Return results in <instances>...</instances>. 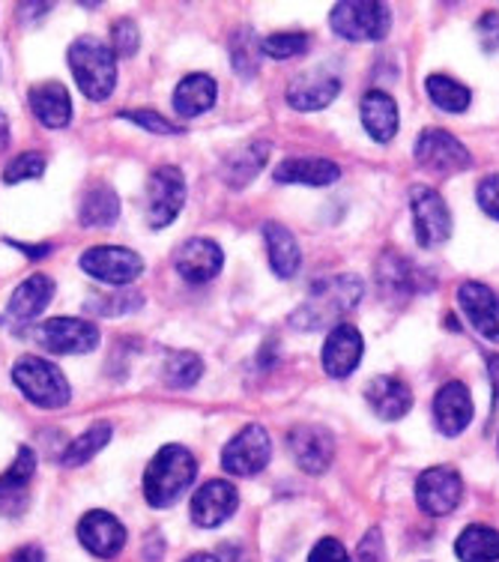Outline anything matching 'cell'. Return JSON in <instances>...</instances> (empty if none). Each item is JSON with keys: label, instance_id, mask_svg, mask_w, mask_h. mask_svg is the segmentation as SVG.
Listing matches in <instances>:
<instances>
[{"label": "cell", "instance_id": "6da1fadb", "mask_svg": "<svg viewBox=\"0 0 499 562\" xmlns=\"http://www.w3.org/2000/svg\"><path fill=\"white\" fill-rule=\"evenodd\" d=\"M197 473L195 454L185 446H162L144 470V499L152 508L174 506L192 487Z\"/></svg>", "mask_w": 499, "mask_h": 562}, {"label": "cell", "instance_id": "7a4b0ae2", "mask_svg": "<svg viewBox=\"0 0 499 562\" xmlns=\"http://www.w3.org/2000/svg\"><path fill=\"white\" fill-rule=\"evenodd\" d=\"M362 293H365V288L356 276H332V279L317 281L311 296L291 317V326L305 329V333L326 329V326L336 324L341 314L353 312L362 303Z\"/></svg>", "mask_w": 499, "mask_h": 562}, {"label": "cell", "instance_id": "3957f363", "mask_svg": "<svg viewBox=\"0 0 499 562\" xmlns=\"http://www.w3.org/2000/svg\"><path fill=\"white\" fill-rule=\"evenodd\" d=\"M69 69L76 76L78 90L93 102H102L114 93L117 85V55L114 48L105 45L97 36H78L76 43L69 45Z\"/></svg>", "mask_w": 499, "mask_h": 562}, {"label": "cell", "instance_id": "277c9868", "mask_svg": "<svg viewBox=\"0 0 499 562\" xmlns=\"http://www.w3.org/2000/svg\"><path fill=\"white\" fill-rule=\"evenodd\" d=\"M12 380L24 398L45 407V411H60L72 398V386L55 362L43 357H24L12 366Z\"/></svg>", "mask_w": 499, "mask_h": 562}, {"label": "cell", "instance_id": "5b68a950", "mask_svg": "<svg viewBox=\"0 0 499 562\" xmlns=\"http://www.w3.org/2000/svg\"><path fill=\"white\" fill-rule=\"evenodd\" d=\"M329 24L348 43H383L392 27V12L377 0H348L332 10Z\"/></svg>", "mask_w": 499, "mask_h": 562}, {"label": "cell", "instance_id": "8992f818", "mask_svg": "<svg viewBox=\"0 0 499 562\" xmlns=\"http://www.w3.org/2000/svg\"><path fill=\"white\" fill-rule=\"evenodd\" d=\"M185 204V177L174 165H162L147 180V225L168 227Z\"/></svg>", "mask_w": 499, "mask_h": 562}, {"label": "cell", "instance_id": "52a82bcc", "mask_svg": "<svg viewBox=\"0 0 499 562\" xmlns=\"http://www.w3.org/2000/svg\"><path fill=\"white\" fill-rule=\"evenodd\" d=\"M81 270L90 279L111 284V288H129L132 281L144 272V258L138 251L123 249V246H97L81 255Z\"/></svg>", "mask_w": 499, "mask_h": 562}, {"label": "cell", "instance_id": "ba28073f", "mask_svg": "<svg viewBox=\"0 0 499 562\" xmlns=\"http://www.w3.org/2000/svg\"><path fill=\"white\" fill-rule=\"evenodd\" d=\"M272 458V440L263 425H246L234 434V440L225 446L222 452V467L230 476H258L263 467L270 464Z\"/></svg>", "mask_w": 499, "mask_h": 562}, {"label": "cell", "instance_id": "9c48e42d", "mask_svg": "<svg viewBox=\"0 0 499 562\" xmlns=\"http://www.w3.org/2000/svg\"><path fill=\"white\" fill-rule=\"evenodd\" d=\"M410 206L419 246L434 249V246H443L445 239L452 237V213H449L440 192L428 189V186H412Z\"/></svg>", "mask_w": 499, "mask_h": 562}, {"label": "cell", "instance_id": "30bf717a", "mask_svg": "<svg viewBox=\"0 0 499 562\" xmlns=\"http://www.w3.org/2000/svg\"><path fill=\"white\" fill-rule=\"evenodd\" d=\"M461 497H464V479L452 467H431L416 482V503L431 518L452 515Z\"/></svg>", "mask_w": 499, "mask_h": 562}, {"label": "cell", "instance_id": "8fae6325", "mask_svg": "<svg viewBox=\"0 0 499 562\" xmlns=\"http://www.w3.org/2000/svg\"><path fill=\"white\" fill-rule=\"evenodd\" d=\"M416 162L422 165L424 171L434 173H455L467 171L473 165V156L461 144V140L445 130H424L416 140Z\"/></svg>", "mask_w": 499, "mask_h": 562}, {"label": "cell", "instance_id": "7c38bea8", "mask_svg": "<svg viewBox=\"0 0 499 562\" xmlns=\"http://www.w3.org/2000/svg\"><path fill=\"white\" fill-rule=\"evenodd\" d=\"M36 341L48 353H90L99 345V329L81 317H52L36 326Z\"/></svg>", "mask_w": 499, "mask_h": 562}, {"label": "cell", "instance_id": "4fadbf2b", "mask_svg": "<svg viewBox=\"0 0 499 562\" xmlns=\"http://www.w3.org/2000/svg\"><path fill=\"white\" fill-rule=\"evenodd\" d=\"M239 494L237 487L225 482V479H213L195 491L192 497V506H189V515H192V524L201 527V530H213V527H222L225 520L237 512Z\"/></svg>", "mask_w": 499, "mask_h": 562}, {"label": "cell", "instance_id": "5bb4252c", "mask_svg": "<svg viewBox=\"0 0 499 562\" xmlns=\"http://www.w3.org/2000/svg\"><path fill=\"white\" fill-rule=\"evenodd\" d=\"M222 263H225L222 246L204 237L185 239L174 255V270L189 284H206V281H213L222 272Z\"/></svg>", "mask_w": 499, "mask_h": 562}, {"label": "cell", "instance_id": "9a60e30c", "mask_svg": "<svg viewBox=\"0 0 499 562\" xmlns=\"http://www.w3.org/2000/svg\"><path fill=\"white\" fill-rule=\"evenodd\" d=\"M287 446L294 452L296 464L303 467L305 473L311 476H320L329 470L332 458H336V437L326 431V428H317V425H299L294 431L287 434Z\"/></svg>", "mask_w": 499, "mask_h": 562}, {"label": "cell", "instance_id": "2e32d148", "mask_svg": "<svg viewBox=\"0 0 499 562\" xmlns=\"http://www.w3.org/2000/svg\"><path fill=\"white\" fill-rule=\"evenodd\" d=\"M78 541L99 560H111L126 544V527L111 512L97 508V512H88L78 524Z\"/></svg>", "mask_w": 499, "mask_h": 562}, {"label": "cell", "instance_id": "e0dca14e", "mask_svg": "<svg viewBox=\"0 0 499 562\" xmlns=\"http://www.w3.org/2000/svg\"><path fill=\"white\" fill-rule=\"evenodd\" d=\"M362 353H365V341L359 336L356 326L341 324L329 329L324 345V368L329 378L344 380L350 378L353 371L362 362Z\"/></svg>", "mask_w": 499, "mask_h": 562}, {"label": "cell", "instance_id": "ac0fdd59", "mask_svg": "<svg viewBox=\"0 0 499 562\" xmlns=\"http://www.w3.org/2000/svg\"><path fill=\"white\" fill-rule=\"evenodd\" d=\"M457 303L467 314V321L476 326L478 336L488 341H499V296L481 281H467L457 291Z\"/></svg>", "mask_w": 499, "mask_h": 562}, {"label": "cell", "instance_id": "d6986e66", "mask_svg": "<svg viewBox=\"0 0 499 562\" xmlns=\"http://www.w3.org/2000/svg\"><path fill=\"white\" fill-rule=\"evenodd\" d=\"M434 422L440 434L457 437L473 422V395L461 380H449L434 398Z\"/></svg>", "mask_w": 499, "mask_h": 562}, {"label": "cell", "instance_id": "ffe728a7", "mask_svg": "<svg viewBox=\"0 0 499 562\" xmlns=\"http://www.w3.org/2000/svg\"><path fill=\"white\" fill-rule=\"evenodd\" d=\"M341 93V81L332 72L326 69H317V72H305L287 87V102L294 105L296 111H320L326 109L332 99Z\"/></svg>", "mask_w": 499, "mask_h": 562}, {"label": "cell", "instance_id": "44dd1931", "mask_svg": "<svg viewBox=\"0 0 499 562\" xmlns=\"http://www.w3.org/2000/svg\"><path fill=\"white\" fill-rule=\"evenodd\" d=\"M365 401L381 419L398 422L412 407V390L398 378H374L365 386Z\"/></svg>", "mask_w": 499, "mask_h": 562}, {"label": "cell", "instance_id": "7402d4cb", "mask_svg": "<svg viewBox=\"0 0 499 562\" xmlns=\"http://www.w3.org/2000/svg\"><path fill=\"white\" fill-rule=\"evenodd\" d=\"M31 111L48 130H64L72 120V99L60 81H43L31 90Z\"/></svg>", "mask_w": 499, "mask_h": 562}, {"label": "cell", "instance_id": "603a6c76", "mask_svg": "<svg viewBox=\"0 0 499 562\" xmlns=\"http://www.w3.org/2000/svg\"><path fill=\"white\" fill-rule=\"evenodd\" d=\"M263 243H266V258H270L272 272L279 279H294L303 263V251L296 237L279 222H266L263 225Z\"/></svg>", "mask_w": 499, "mask_h": 562}, {"label": "cell", "instance_id": "cb8c5ba5", "mask_svg": "<svg viewBox=\"0 0 499 562\" xmlns=\"http://www.w3.org/2000/svg\"><path fill=\"white\" fill-rule=\"evenodd\" d=\"M55 300V281L48 276H31L24 279L10 296V317L12 321H36L39 314L48 308V303Z\"/></svg>", "mask_w": 499, "mask_h": 562}, {"label": "cell", "instance_id": "d4e9b609", "mask_svg": "<svg viewBox=\"0 0 499 562\" xmlns=\"http://www.w3.org/2000/svg\"><path fill=\"white\" fill-rule=\"evenodd\" d=\"M270 156V144L266 140H249L237 150L230 153L228 159L222 162V180L230 186V189H242L249 186L258 173H261L263 162Z\"/></svg>", "mask_w": 499, "mask_h": 562}, {"label": "cell", "instance_id": "484cf974", "mask_svg": "<svg viewBox=\"0 0 499 562\" xmlns=\"http://www.w3.org/2000/svg\"><path fill=\"white\" fill-rule=\"evenodd\" d=\"M218 85L216 78H209L206 72H192L185 76L174 90V111L180 117H197L216 105Z\"/></svg>", "mask_w": 499, "mask_h": 562}, {"label": "cell", "instance_id": "4316f807", "mask_svg": "<svg viewBox=\"0 0 499 562\" xmlns=\"http://www.w3.org/2000/svg\"><path fill=\"white\" fill-rule=\"evenodd\" d=\"M362 123H365V130L374 140H386L395 138V132H398V105H395V99L389 93H383V90H368L365 97H362Z\"/></svg>", "mask_w": 499, "mask_h": 562}, {"label": "cell", "instance_id": "83f0119b", "mask_svg": "<svg viewBox=\"0 0 499 562\" xmlns=\"http://www.w3.org/2000/svg\"><path fill=\"white\" fill-rule=\"evenodd\" d=\"M275 183H299V186H329L336 183L341 171L329 159H284L275 165Z\"/></svg>", "mask_w": 499, "mask_h": 562}, {"label": "cell", "instance_id": "f1b7e54d", "mask_svg": "<svg viewBox=\"0 0 499 562\" xmlns=\"http://www.w3.org/2000/svg\"><path fill=\"white\" fill-rule=\"evenodd\" d=\"M455 553L461 562H497L499 560V530L473 524L455 541Z\"/></svg>", "mask_w": 499, "mask_h": 562}, {"label": "cell", "instance_id": "f546056e", "mask_svg": "<svg viewBox=\"0 0 499 562\" xmlns=\"http://www.w3.org/2000/svg\"><path fill=\"white\" fill-rule=\"evenodd\" d=\"M377 281H381V291L401 293V296H410L412 291H419L416 284H422L419 270L407 258L395 255V251L383 255L381 263H377Z\"/></svg>", "mask_w": 499, "mask_h": 562}, {"label": "cell", "instance_id": "4dcf8cb0", "mask_svg": "<svg viewBox=\"0 0 499 562\" xmlns=\"http://www.w3.org/2000/svg\"><path fill=\"white\" fill-rule=\"evenodd\" d=\"M81 225L109 227L120 218V195L111 186H93L81 201Z\"/></svg>", "mask_w": 499, "mask_h": 562}, {"label": "cell", "instance_id": "1f68e13d", "mask_svg": "<svg viewBox=\"0 0 499 562\" xmlns=\"http://www.w3.org/2000/svg\"><path fill=\"white\" fill-rule=\"evenodd\" d=\"M424 90H428V99L434 102L436 109L449 111V114H461L473 102V93L467 87L449 76H428L424 78Z\"/></svg>", "mask_w": 499, "mask_h": 562}, {"label": "cell", "instance_id": "d6a6232c", "mask_svg": "<svg viewBox=\"0 0 499 562\" xmlns=\"http://www.w3.org/2000/svg\"><path fill=\"white\" fill-rule=\"evenodd\" d=\"M111 440V425L109 422H97V425H90L88 431L81 434L78 440L69 443L64 454V467H81L88 464L90 458L97 452H102Z\"/></svg>", "mask_w": 499, "mask_h": 562}, {"label": "cell", "instance_id": "836d02e7", "mask_svg": "<svg viewBox=\"0 0 499 562\" xmlns=\"http://www.w3.org/2000/svg\"><path fill=\"white\" fill-rule=\"evenodd\" d=\"M201 374H204V362H201L197 353L180 350L174 357L165 359L162 378L171 390H189V386H195L197 380H201Z\"/></svg>", "mask_w": 499, "mask_h": 562}, {"label": "cell", "instance_id": "e575fe53", "mask_svg": "<svg viewBox=\"0 0 499 562\" xmlns=\"http://www.w3.org/2000/svg\"><path fill=\"white\" fill-rule=\"evenodd\" d=\"M308 45H311L308 33H272L261 40V55L272 57V60H294L308 52Z\"/></svg>", "mask_w": 499, "mask_h": 562}, {"label": "cell", "instance_id": "d590c367", "mask_svg": "<svg viewBox=\"0 0 499 562\" xmlns=\"http://www.w3.org/2000/svg\"><path fill=\"white\" fill-rule=\"evenodd\" d=\"M33 473H36V454L33 449L22 446L12 467L0 476V491H15V494H27V485H31Z\"/></svg>", "mask_w": 499, "mask_h": 562}, {"label": "cell", "instance_id": "8d00e7d4", "mask_svg": "<svg viewBox=\"0 0 499 562\" xmlns=\"http://www.w3.org/2000/svg\"><path fill=\"white\" fill-rule=\"evenodd\" d=\"M230 52H234V69H237V72H242V76H254V72H258L261 40H254L251 31H239L234 45H230Z\"/></svg>", "mask_w": 499, "mask_h": 562}, {"label": "cell", "instance_id": "74e56055", "mask_svg": "<svg viewBox=\"0 0 499 562\" xmlns=\"http://www.w3.org/2000/svg\"><path fill=\"white\" fill-rule=\"evenodd\" d=\"M45 173V156L39 153H22L15 156L7 171H3V183H24V180H39Z\"/></svg>", "mask_w": 499, "mask_h": 562}, {"label": "cell", "instance_id": "f35d334b", "mask_svg": "<svg viewBox=\"0 0 499 562\" xmlns=\"http://www.w3.org/2000/svg\"><path fill=\"white\" fill-rule=\"evenodd\" d=\"M141 303H144L141 293L126 291V293H117V296H97V300H90L88 312L105 314V317H117V314L135 312Z\"/></svg>", "mask_w": 499, "mask_h": 562}, {"label": "cell", "instance_id": "ab89813d", "mask_svg": "<svg viewBox=\"0 0 499 562\" xmlns=\"http://www.w3.org/2000/svg\"><path fill=\"white\" fill-rule=\"evenodd\" d=\"M138 45H141V31H138V24L132 22V19H117L114 27H111V48H114V55L132 57L138 52Z\"/></svg>", "mask_w": 499, "mask_h": 562}, {"label": "cell", "instance_id": "60d3db41", "mask_svg": "<svg viewBox=\"0 0 499 562\" xmlns=\"http://www.w3.org/2000/svg\"><path fill=\"white\" fill-rule=\"evenodd\" d=\"M123 120H129L135 126H141V130H150L156 135H180V126H174L171 120L162 117V114H156V111H123L120 114Z\"/></svg>", "mask_w": 499, "mask_h": 562}, {"label": "cell", "instance_id": "b9f144b4", "mask_svg": "<svg viewBox=\"0 0 499 562\" xmlns=\"http://www.w3.org/2000/svg\"><path fill=\"white\" fill-rule=\"evenodd\" d=\"M476 201L490 218H497L499 222V173H490V177H485V180L478 183Z\"/></svg>", "mask_w": 499, "mask_h": 562}, {"label": "cell", "instance_id": "7bdbcfd3", "mask_svg": "<svg viewBox=\"0 0 499 562\" xmlns=\"http://www.w3.org/2000/svg\"><path fill=\"white\" fill-rule=\"evenodd\" d=\"M308 562H350V553L338 539H320L315 548H311Z\"/></svg>", "mask_w": 499, "mask_h": 562}, {"label": "cell", "instance_id": "ee69618b", "mask_svg": "<svg viewBox=\"0 0 499 562\" xmlns=\"http://www.w3.org/2000/svg\"><path fill=\"white\" fill-rule=\"evenodd\" d=\"M478 33V43L485 52H497L499 48V15L497 12H488V15H481L476 24Z\"/></svg>", "mask_w": 499, "mask_h": 562}, {"label": "cell", "instance_id": "f6af8a7d", "mask_svg": "<svg viewBox=\"0 0 499 562\" xmlns=\"http://www.w3.org/2000/svg\"><path fill=\"white\" fill-rule=\"evenodd\" d=\"M356 562H383V532L377 527H371L365 539L359 541Z\"/></svg>", "mask_w": 499, "mask_h": 562}, {"label": "cell", "instance_id": "bcb514c9", "mask_svg": "<svg viewBox=\"0 0 499 562\" xmlns=\"http://www.w3.org/2000/svg\"><path fill=\"white\" fill-rule=\"evenodd\" d=\"M10 562H45L43 548H36V544H24L19 551L12 553Z\"/></svg>", "mask_w": 499, "mask_h": 562}, {"label": "cell", "instance_id": "7dc6e473", "mask_svg": "<svg viewBox=\"0 0 499 562\" xmlns=\"http://www.w3.org/2000/svg\"><path fill=\"white\" fill-rule=\"evenodd\" d=\"M490 380H494V407L499 404V353H488Z\"/></svg>", "mask_w": 499, "mask_h": 562}, {"label": "cell", "instance_id": "c3c4849f", "mask_svg": "<svg viewBox=\"0 0 499 562\" xmlns=\"http://www.w3.org/2000/svg\"><path fill=\"white\" fill-rule=\"evenodd\" d=\"M10 144V123L3 117V111H0V147H7Z\"/></svg>", "mask_w": 499, "mask_h": 562}, {"label": "cell", "instance_id": "681fc988", "mask_svg": "<svg viewBox=\"0 0 499 562\" xmlns=\"http://www.w3.org/2000/svg\"><path fill=\"white\" fill-rule=\"evenodd\" d=\"M183 562H222V560H218V557H213V553H192V557Z\"/></svg>", "mask_w": 499, "mask_h": 562}]
</instances>
